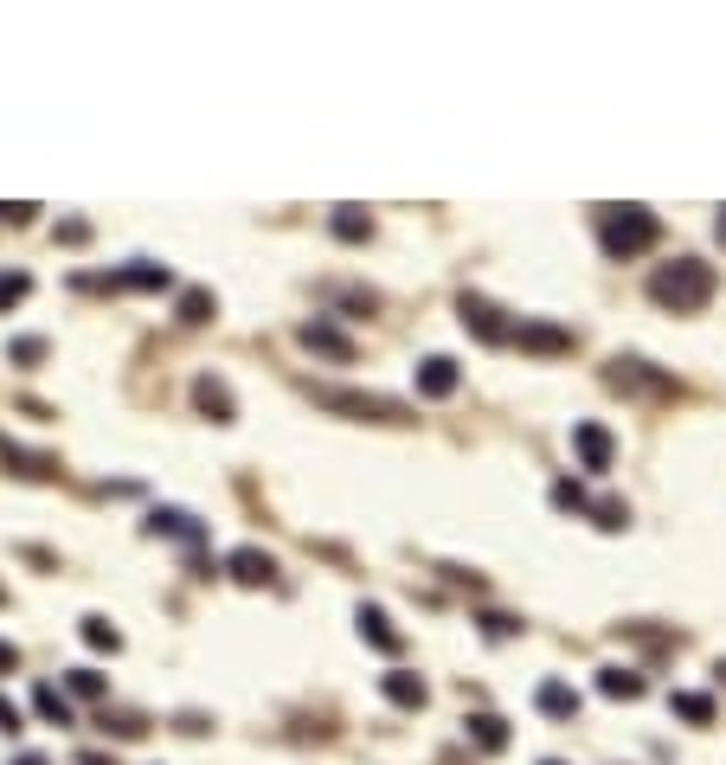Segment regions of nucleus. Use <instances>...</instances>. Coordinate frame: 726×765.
Returning a JSON list of instances; mask_svg holds the SVG:
<instances>
[{
  "label": "nucleus",
  "instance_id": "1",
  "mask_svg": "<svg viewBox=\"0 0 726 765\" xmlns=\"http://www.w3.org/2000/svg\"><path fill=\"white\" fill-rule=\"evenodd\" d=\"M714 290H720V277H714V265H701V258H675V265H662L650 277V297L662 309H675V315L707 309L714 303Z\"/></svg>",
  "mask_w": 726,
  "mask_h": 765
},
{
  "label": "nucleus",
  "instance_id": "2",
  "mask_svg": "<svg viewBox=\"0 0 726 765\" xmlns=\"http://www.w3.org/2000/svg\"><path fill=\"white\" fill-rule=\"evenodd\" d=\"M598 238H605V258H637V251H650L662 238V219L650 206H605L598 213Z\"/></svg>",
  "mask_w": 726,
  "mask_h": 765
},
{
  "label": "nucleus",
  "instance_id": "3",
  "mask_svg": "<svg viewBox=\"0 0 726 765\" xmlns=\"http://www.w3.org/2000/svg\"><path fill=\"white\" fill-rule=\"evenodd\" d=\"M315 399L328 412H354V419H373V424H405V406L399 399H380V392H342V386H315Z\"/></svg>",
  "mask_w": 726,
  "mask_h": 765
},
{
  "label": "nucleus",
  "instance_id": "4",
  "mask_svg": "<svg viewBox=\"0 0 726 765\" xmlns=\"http://www.w3.org/2000/svg\"><path fill=\"white\" fill-rule=\"evenodd\" d=\"M463 328H469L476 342H489V347L514 342V328L501 322V309H496V303H483V297H463Z\"/></svg>",
  "mask_w": 726,
  "mask_h": 765
},
{
  "label": "nucleus",
  "instance_id": "5",
  "mask_svg": "<svg viewBox=\"0 0 726 765\" xmlns=\"http://www.w3.org/2000/svg\"><path fill=\"white\" fill-rule=\"evenodd\" d=\"M514 347H528V354H566V347H573V328H553V322H514Z\"/></svg>",
  "mask_w": 726,
  "mask_h": 765
},
{
  "label": "nucleus",
  "instance_id": "6",
  "mask_svg": "<svg viewBox=\"0 0 726 765\" xmlns=\"http://www.w3.org/2000/svg\"><path fill=\"white\" fill-rule=\"evenodd\" d=\"M573 451H578V463L585 470H611V431L605 424H573Z\"/></svg>",
  "mask_w": 726,
  "mask_h": 765
},
{
  "label": "nucleus",
  "instance_id": "7",
  "mask_svg": "<svg viewBox=\"0 0 726 765\" xmlns=\"http://www.w3.org/2000/svg\"><path fill=\"white\" fill-rule=\"evenodd\" d=\"M226 573L238 579V585H270V579H277V560H270L264 547H238L226 560Z\"/></svg>",
  "mask_w": 726,
  "mask_h": 765
},
{
  "label": "nucleus",
  "instance_id": "8",
  "mask_svg": "<svg viewBox=\"0 0 726 765\" xmlns=\"http://www.w3.org/2000/svg\"><path fill=\"white\" fill-rule=\"evenodd\" d=\"M457 360H444V354H431V360H419V392L424 399H451L457 392Z\"/></svg>",
  "mask_w": 726,
  "mask_h": 765
},
{
  "label": "nucleus",
  "instance_id": "9",
  "mask_svg": "<svg viewBox=\"0 0 726 765\" xmlns=\"http://www.w3.org/2000/svg\"><path fill=\"white\" fill-rule=\"evenodd\" d=\"M360 637H367L373 650H386V656H399V650H405V637L392 631V617H386L380 605H360Z\"/></svg>",
  "mask_w": 726,
  "mask_h": 765
},
{
  "label": "nucleus",
  "instance_id": "10",
  "mask_svg": "<svg viewBox=\"0 0 726 765\" xmlns=\"http://www.w3.org/2000/svg\"><path fill=\"white\" fill-rule=\"evenodd\" d=\"M303 347L308 354H328V360H354V342H347L342 328H328V322H303Z\"/></svg>",
  "mask_w": 726,
  "mask_h": 765
},
{
  "label": "nucleus",
  "instance_id": "11",
  "mask_svg": "<svg viewBox=\"0 0 726 765\" xmlns=\"http://www.w3.org/2000/svg\"><path fill=\"white\" fill-rule=\"evenodd\" d=\"M193 406H199V412H213L219 424H231V392H226V380H213V374H199V380H193Z\"/></svg>",
  "mask_w": 726,
  "mask_h": 765
},
{
  "label": "nucleus",
  "instance_id": "12",
  "mask_svg": "<svg viewBox=\"0 0 726 765\" xmlns=\"http://www.w3.org/2000/svg\"><path fill=\"white\" fill-rule=\"evenodd\" d=\"M149 535H174V540H206V528L193 521L187 508H154V515H149Z\"/></svg>",
  "mask_w": 726,
  "mask_h": 765
},
{
  "label": "nucleus",
  "instance_id": "13",
  "mask_svg": "<svg viewBox=\"0 0 726 765\" xmlns=\"http://www.w3.org/2000/svg\"><path fill=\"white\" fill-rule=\"evenodd\" d=\"M380 689L392 708H424V682L412 676V669H392V676H380Z\"/></svg>",
  "mask_w": 726,
  "mask_h": 765
},
{
  "label": "nucleus",
  "instance_id": "14",
  "mask_svg": "<svg viewBox=\"0 0 726 765\" xmlns=\"http://www.w3.org/2000/svg\"><path fill=\"white\" fill-rule=\"evenodd\" d=\"M598 694H611V701H637V694H643V676H637V669H598Z\"/></svg>",
  "mask_w": 726,
  "mask_h": 765
},
{
  "label": "nucleus",
  "instance_id": "15",
  "mask_svg": "<svg viewBox=\"0 0 726 765\" xmlns=\"http://www.w3.org/2000/svg\"><path fill=\"white\" fill-rule=\"evenodd\" d=\"M0 463H13V476H58L52 457H33V451H20V444H7V438H0Z\"/></svg>",
  "mask_w": 726,
  "mask_h": 765
},
{
  "label": "nucleus",
  "instance_id": "16",
  "mask_svg": "<svg viewBox=\"0 0 726 765\" xmlns=\"http://www.w3.org/2000/svg\"><path fill=\"white\" fill-rule=\"evenodd\" d=\"M669 708L682 714V721H694V728H707L714 721V694H694V689H675L669 694Z\"/></svg>",
  "mask_w": 726,
  "mask_h": 765
},
{
  "label": "nucleus",
  "instance_id": "17",
  "mask_svg": "<svg viewBox=\"0 0 726 765\" xmlns=\"http://www.w3.org/2000/svg\"><path fill=\"white\" fill-rule=\"evenodd\" d=\"M540 714H553V721H573L578 714V694L566 682H540Z\"/></svg>",
  "mask_w": 726,
  "mask_h": 765
},
{
  "label": "nucleus",
  "instance_id": "18",
  "mask_svg": "<svg viewBox=\"0 0 726 765\" xmlns=\"http://www.w3.org/2000/svg\"><path fill=\"white\" fill-rule=\"evenodd\" d=\"M33 708L45 714V721H58V728H72V701H65V689H52V682H39V689H33Z\"/></svg>",
  "mask_w": 726,
  "mask_h": 765
},
{
  "label": "nucleus",
  "instance_id": "19",
  "mask_svg": "<svg viewBox=\"0 0 726 765\" xmlns=\"http://www.w3.org/2000/svg\"><path fill=\"white\" fill-rule=\"evenodd\" d=\"M335 238H347V245H360V238H373V219H367L360 206H335Z\"/></svg>",
  "mask_w": 726,
  "mask_h": 765
},
{
  "label": "nucleus",
  "instance_id": "20",
  "mask_svg": "<svg viewBox=\"0 0 726 765\" xmlns=\"http://www.w3.org/2000/svg\"><path fill=\"white\" fill-rule=\"evenodd\" d=\"M469 740H476L483 753H501V746H508V728H501L496 714H476V721H469Z\"/></svg>",
  "mask_w": 726,
  "mask_h": 765
},
{
  "label": "nucleus",
  "instance_id": "21",
  "mask_svg": "<svg viewBox=\"0 0 726 765\" xmlns=\"http://www.w3.org/2000/svg\"><path fill=\"white\" fill-rule=\"evenodd\" d=\"M84 644H90V650H122V637H116L110 617H84Z\"/></svg>",
  "mask_w": 726,
  "mask_h": 765
},
{
  "label": "nucleus",
  "instance_id": "22",
  "mask_svg": "<svg viewBox=\"0 0 726 765\" xmlns=\"http://www.w3.org/2000/svg\"><path fill=\"white\" fill-rule=\"evenodd\" d=\"M181 322H187V328L213 322V297H206V290H187V297H181Z\"/></svg>",
  "mask_w": 726,
  "mask_h": 765
},
{
  "label": "nucleus",
  "instance_id": "23",
  "mask_svg": "<svg viewBox=\"0 0 726 765\" xmlns=\"http://www.w3.org/2000/svg\"><path fill=\"white\" fill-rule=\"evenodd\" d=\"M65 689L84 694V701H104V676H97V669H72V676H65Z\"/></svg>",
  "mask_w": 726,
  "mask_h": 765
},
{
  "label": "nucleus",
  "instance_id": "24",
  "mask_svg": "<svg viewBox=\"0 0 726 765\" xmlns=\"http://www.w3.org/2000/svg\"><path fill=\"white\" fill-rule=\"evenodd\" d=\"M26 290H33V283H26V277H20V270H13V277H0V309H7V303H20V297H26Z\"/></svg>",
  "mask_w": 726,
  "mask_h": 765
},
{
  "label": "nucleus",
  "instance_id": "25",
  "mask_svg": "<svg viewBox=\"0 0 726 765\" xmlns=\"http://www.w3.org/2000/svg\"><path fill=\"white\" fill-rule=\"evenodd\" d=\"M592 515H598V528H624V502H598V508H592Z\"/></svg>",
  "mask_w": 726,
  "mask_h": 765
},
{
  "label": "nucleus",
  "instance_id": "26",
  "mask_svg": "<svg viewBox=\"0 0 726 765\" xmlns=\"http://www.w3.org/2000/svg\"><path fill=\"white\" fill-rule=\"evenodd\" d=\"M553 502H560V508H585V489H578V483H553Z\"/></svg>",
  "mask_w": 726,
  "mask_h": 765
},
{
  "label": "nucleus",
  "instance_id": "27",
  "mask_svg": "<svg viewBox=\"0 0 726 765\" xmlns=\"http://www.w3.org/2000/svg\"><path fill=\"white\" fill-rule=\"evenodd\" d=\"M483 631H489V637H514L521 624H514V617H501V612H489V617H483Z\"/></svg>",
  "mask_w": 726,
  "mask_h": 765
},
{
  "label": "nucleus",
  "instance_id": "28",
  "mask_svg": "<svg viewBox=\"0 0 726 765\" xmlns=\"http://www.w3.org/2000/svg\"><path fill=\"white\" fill-rule=\"evenodd\" d=\"M58 238H65V245H84V238H90V226H84V219H65V226H58Z\"/></svg>",
  "mask_w": 726,
  "mask_h": 765
},
{
  "label": "nucleus",
  "instance_id": "29",
  "mask_svg": "<svg viewBox=\"0 0 726 765\" xmlns=\"http://www.w3.org/2000/svg\"><path fill=\"white\" fill-rule=\"evenodd\" d=\"M39 354H45V342H39V335H26V342H13V360H39Z\"/></svg>",
  "mask_w": 726,
  "mask_h": 765
},
{
  "label": "nucleus",
  "instance_id": "30",
  "mask_svg": "<svg viewBox=\"0 0 726 765\" xmlns=\"http://www.w3.org/2000/svg\"><path fill=\"white\" fill-rule=\"evenodd\" d=\"M0 733H20V708L13 701H0Z\"/></svg>",
  "mask_w": 726,
  "mask_h": 765
},
{
  "label": "nucleus",
  "instance_id": "31",
  "mask_svg": "<svg viewBox=\"0 0 726 765\" xmlns=\"http://www.w3.org/2000/svg\"><path fill=\"white\" fill-rule=\"evenodd\" d=\"M13 669H20V650H13V644H0V676H13Z\"/></svg>",
  "mask_w": 726,
  "mask_h": 765
},
{
  "label": "nucleus",
  "instance_id": "32",
  "mask_svg": "<svg viewBox=\"0 0 726 765\" xmlns=\"http://www.w3.org/2000/svg\"><path fill=\"white\" fill-rule=\"evenodd\" d=\"M13 765H45V759H39V753H26V759H13Z\"/></svg>",
  "mask_w": 726,
  "mask_h": 765
},
{
  "label": "nucleus",
  "instance_id": "33",
  "mask_svg": "<svg viewBox=\"0 0 726 765\" xmlns=\"http://www.w3.org/2000/svg\"><path fill=\"white\" fill-rule=\"evenodd\" d=\"M714 231H720V245H726V206H720V226H714Z\"/></svg>",
  "mask_w": 726,
  "mask_h": 765
},
{
  "label": "nucleus",
  "instance_id": "34",
  "mask_svg": "<svg viewBox=\"0 0 726 765\" xmlns=\"http://www.w3.org/2000/svg\"><path fill=\"white\" fill-rule=\"evenodd\" d=\"M0 605H7V592H0Z\"/></svg>",
  "mask_w": 726,
  "mask_h": 765
},
{
  "label": "nucleus",
  "instance_id": "35",
  "mask_svg": "<svg viewBox=\"0 0 726 765\" xmlns=\"http://www.w3.org/2000/svg\"><path fill=\"white\" fill-rule=\"evenodd\" d=\"M546 765H560V759H546Z\"/></svg>",
  "mask_w": 726,
  "mask_h": 765
}]
</instances>
